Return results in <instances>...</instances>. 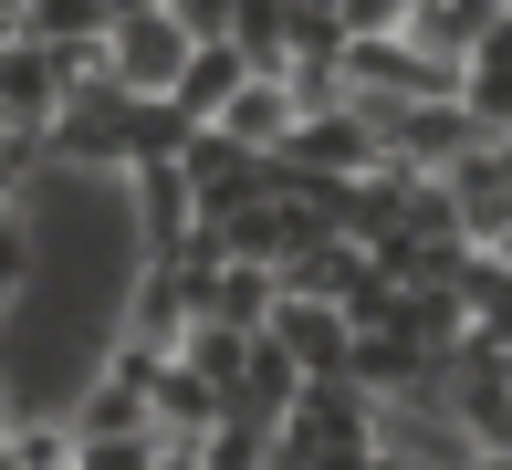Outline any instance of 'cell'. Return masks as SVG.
<instances>
[{
    "instance_id": "obj_1",
    "label": "cell",
    "mask_w": 512,
    "mask_h": 470,
    "mask_svg": "<svg viewBox=\"0 0 512 470\" xmlns=\"http://www.w3.org/2000/svg\"><path fill=\"white\" fill-rule=\"evenodd\" d=\"M115 335L157 345V356H178V345L199 335V272L189 262H136L126 293H115Z\"/></svg>"
},
{
    "instance_id": "obj_2",
    "label": "cell",
    "mask_w": 512,
    "mask_h": 470,
    "mask_svg": "<svg viewBox=\"0 0 512 470\" xmlns=\"http://www.w3.org/2000/svg\"><path fill=\"white\" fill-rule=\"evenodd\" d=\"M126 209H136V251L147 262H189V241L209 230V209H199V188H189V168H136L126 178Z\"/></svg>"
},
{
    "instance_id": "obj_3",
    "label": "cell",
    "mask_w": 512,
    "mask_h": 470,
    "mask_svg": "<svg viewBox=\"0 0 512 470\" xmlns=\"http://www.w3.org/2000/svg\"><path fill=\"white\" fill-rule=\"evenodd\" d=\"M178 168H189V188H199L209 220H230V209H251V199H283V168H272V157H251L241 136H220V126H199Z\"/></svg>"
},
{
    "instance_id": "obj_4",
    "label": "cell",
    "mask_w": 512,
    "mask_h": 470,
    "mask_svg": "<svg viewBox=\"0 0 512 470\" xmlns=\"http://www.w3.org/2000/svg\"><path fill=\"white\" fill-rule=\"evenodd\" d=\"M387 147L408 157V168H429V178H450L471 147H492L481 136V115H471V94H450V105H398L387 115Z\"/></svg>"
},
{
    "instance_id": "obj_5",
    "label": "cell",
    "mask_w": 512,
    "mask_h": 470,
    "mask_svg": "<svg viewBox=\"0 0 512 470\" xmlns=\"http://www.w3.org/2000/svg\"><path fill=\"white\" fill-rule=\"evenodd\" d=\"M199 63V42L178 32V11H136L115 21V84L126 94H178V74Z\"/></svg>"
},
{
    "instance_id": "obj_6",
    "label": "cell",
    "mask_w": 512,
    "mask_h": 470,
    "mask_svg": "<svg viewBox=\"0 0 512 470\" xmlns=\"http://www.w3.org/2000/svg\"><path fill=\"white\" fill-rule=\"evenodd\" d=\"M199 272V314L209 324H241V335H272V314H283V262H189Z\"/></svg>"
},
{
    "instance_id": "obj_7",
    "label": "cell",
    "mask_w": 512,
    "mask_h": 470,
    "mask_svg": "<svg viewBox=\"0 0 512 470\" xmlns=\"http://www.w3.org/2000/svg\"><path fill=\"white\" fill-rule=\"evenodd\" d=\"M53 115H63L53 42H0V136H53Z\"/></svg>"
},
{
    "instance_id": "obj_8",
    "label": "cell",
    "mask_w": 512,
    "mask_h": 470,
    "mask_svg": "<svg viewBox=\"0 0 512 470\" xmlns=\"http://www.w3.org/2000/svg\"><path fill=\"white\" fill-rule=\"evenodd\" d=\"M293 126H304V94H293L283 74H251L241 94H230V115H220V136H241L251 157H283Z\"/></svg>"
},
{
    "instance_id": "obj_9",
    "label": "cell",
    "mask_w": 512,
    "mask_h": 470,
    "mask_svg": "<svg viewBox=\"0 0 512 470\" xmlns=\"http://www.w3.org/2000/svg\"><path fill=\"white\" fill-rule=\"evenodd\" d=\"M147 408H157V439H168V450H199L220 418H241V408H230V397L209 387L199 366H178V356H168V376H157V397H147Z\"/></svg>"
},
{
    "instance_id": "obj_10",
    "label": "cell",
    "mask_w": 512,
    "mask_h": 470,
    "mask_svg": "<svg viewBox=\"0 0 512 470\" xmlns=\"http://www.w3.org/2000/svg\"><path fill=\"white\" fill-rule=\"evenodd\" d=\"M0 470H84L74 408H11V429H0Z\"/></svg>"
},
{
    "instance_id": "obj_11",
    "label": "cell",
    "mask_w": 512,
    "mask_h": 470,
    "mask_svg": "<svg viewBox=\"0 0 512 470\" xmlns=\"http://www.w3.org/2000/svg\"><path fill=\"white\" fill-rule=\"evenodd\" d=\"M450 199H460V220H471V241L492 251L502 230H512V157H502V147H471V157L450 168Z\"/></svg>"
},
{
    "instance_id": "obj_12",
    "label": "cell",
    "mask_w": 512,
    "mask_h": 470,
    "mask_svg": "<svg viewBox=\"0 0 512 470\" xmlns=\"http://www.w3.org/2000/svg\"><path fill=\"white\" fill-rule=\"evenodd\" d=\"M251 74H262V63H251L241 42H199V63L178 74V94H168V105L189 115V126H220V115H230V94H241Z\"/></svg>"
},
{
    "instance_id": "obj_13",
    "label": "cell",
    "mask_w": 512,
    "mask_h": 470,
    "mask_svg": "<svg viewBox=\"0 0 512 470\" xmlns=\"http://www.w3.org/2000/svg\"><path fill=\"white\" fill-rule=\"evenodd\" d=\"M283 282L345 314V303H356L366 282H377V251H366V241H314V251H293V262H283Z\"/></svg>"
},
{
    "instance_id": "obj_14",
    "label": "cell",
    "mask_w": 512,
    "mask_h": 470,
    "mask_svg": "<svg viewBox=\"0 0 512 470\" xmlns=\"http://www.w3.org/2000/svg\"><path fill=\"white\" fill-rule=\"evenodd\" d=\"M502 21H512V0H418V32H408V42H429V53H460V63H471Z\"/></svg>"
},
{
    "instance_id": "obj_15",
    "label": "cell",
    "mask_w": 512,
    "mask_h": 470,
    "mask_svg": "<svg viewBox=\"0 0 512 470\" xmlns=\"http://www.w3.org/2000/svg\"><path fill=\"white\" fill-rule=\"evenodd\" d=\"M63 408H74V429H84V439H136V429H157V408H147V397H136V387H115L105 366L84 376V387L63 397Z\"/></svg>"
},
{
    "instance_id": "obj_16",
    "label": "cell",
    "mask_w": 512,
    "mask_h": 470,
    "mask_svg": "<svg viewBox=\"0 0 512 470\" xmlns=\"http://www.w3.org/2000/svg\"><path fill=\"white\" fill-rule=\"evenodd\" d=\"M189 136H199V126L168 105V94H136V105H126V178H136V168H168V157H189Z\"/></svg>"
},
{
    "instance_id": "obj_17",
    "label": "cell",
    "mask_w": 512,
    "mask_h": 470,
    "mask_svg": "<svg viewBox=\"0 0 512 470\" xmlns=\"http://www.w3.org/2000/svg\"><path fill=\"white\" fill-rule=\"evenodd\" d=\"M230 42H241L262 74H293V0H241V32Z\"/></svg>"
},
{
    "instance_id": "obj_18",
    "label": "cell",
    "mask_w": 512,
    "mask_h": 470,
    "mask_svg": "<svg viewBox=\"0 0 512 470\" xmlns=\"http://www.w3.org/2000/svg\"><path fill=\"white\" fill-rule=\"evenodd\" d=\"M345 32H356V42H398V32H418V0H345Z\"/></svg>"
},
{
    "instance_id": "obj_19",
    "label": "cell",
    "mask_w": 512,
    "mask_h": 470,
    "mask_svg": "<svg viewBox=\"0 0 512 470\" xmlns=\"http://www.w3.org/2000/svg\"><path fill=\"white\" fill-rule=\"evenodd\" d=\"M168 460V439L157 429H136V439H84V470H157Z\"/></svg>"
},
{
    "instance_id": "obj_20",
    "label": "cell",
    "mask_w": 512,
    "mask_h": 470,
    "mask_svg": "<svg viewBox=\"0 0 512 470\" xmlns=\"http://www.w3.org/2000/svg\"><path fill=\"white\" fill-rule=\"evenodd\" d=\"M471 115H481V136H512V74L471 63Z\"/></svg>"
},
{
    "instance_id": "obj_21",
    "label": "cell",
    "mask_w": 512,
    "mask_h": 470,
    "mask_svg": "<svg viewBox=\"0 0 512 470\" xmlns=\"http://www.w3.org/2000/svg\"><path fill=\"white\" fill-rule=\"evenodd\" d=\"M168 11H178L189 42H230V32H241V0H168Z\"/></svg>"
},
{
    "instance_id": "obj_22",
    "label": "cell",
    "mask_w": 512,
    "mask_h": 470,
    "mask_svg": "<svg viewBox=\"0 0 512 470\" xmlns=\"http://www.w3.org/2000/svg\"><path fill=\"white\" fill-rule=\"evenodd\" d=\"M157 470H209V460H199V450H168V460H157Z\"/></svg>"
},
{
    "instance_id": "obj_23",
    "label": "cell",
    "mask_w": 512,
    "mask_h": 470,
    "mask_svg": "<svg viewBox=\"0 0 512 470\" xmlns=\"http://www.w3.org/2000/svg\"><path fill=\"white\" fill-rule=\"evenodd\" d=\"M481 470H512V450H481Z\"/></svg>"
},
{
    "instance_id": "obj_24",
    "label": "cell",
    "mask_w": 512,
    "mask_h": 470,
    "mask_svg": "<svg viewBox=\"0 0 512 470\" xmlns=\"http://www.w3.org/2000/svg\"><path fill=\"white\" fill-rule=\"evenodd\" d=\"M293 11H345V0H293Z\"/></svg>"
}]
</instances>
